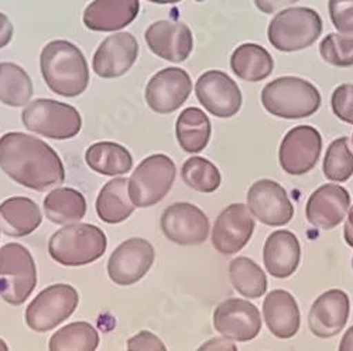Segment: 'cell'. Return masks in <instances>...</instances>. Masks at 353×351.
<instances>
[{
	"mask_svg": "<svg viewBox=\"0 0 353 351\" xmlns=\"http://www.w3.org/2000/svg\"><path fill=\"white\" fill-rule=\"evenodd\" d=\"M0 169L17 184L46 191L65 182L61 158L44 140L23 132L0 137Z\"/></svg>",
	"mask_w": 353,
	"mask_h": 351,
	"instance_id": "cell-1",
	"label": "cell"
},
{
	"mask_svg": "<svg viewBox=\"0 0 353 351\" xmlns=\"http://www.w3.org/2000/svg\"><path fill=\"white\" fill-rule=\"evenodd\" d=\"M41 75L52 93L74 98L90 85V67L83 53L74 43L54 40L40 54Z\"/></svg>",
	"mask_w": 353,
	"mask_h": 351,
	"instance_id": "cell-2",
	"label": "cell"
},
{
	"mask_svg": "<svg viewBox=\"0 0 353 351\" xmlns=\"http://www.w3.org/2000/svg\"><path fill=\"white\" fill-rule=\"evenodd\" d=\"M108 248L105 232L92 224L75 222L54 232L48 241L50 256L64 267H83L98 260Z\"/></svg>",
	"mask_w": 353,
	"mask_h": 351,
	"instance_id": "cell-3",
	"label": "cell"
},
{
	"mask_svg": "<svg viewBox=\"0 0 353 351\" xmlns=\"http://www.w3.org/2000/svg\"><path fill=\"white\" fill-rule=\"evenodd\" d=\"M261 104L269 113L283 120H301L314 115L322 98L318 88L299 77H281L261 91Z\"/></svg>",
	"mask_w": 353,
	"mask_h": 351,
	"instance_id": "cell-4",
	"label": "cell"
},
{
	"mask_svg": "<svg viewBox=\"0 0 353 351\" xmlns=\"http://www.w3.org/2000/svg\"><path fill=\"white\" fill-rule=\"evenodd\" d=\"M37 286L33 255L17 243L0 248V298L12 306L23 305Z\"/></svg>",
	"mask_w": 353,
	"mask_h": 351,
	"instance_id": "cell-5",
	"label": "cell"
},
{
	"mask_svg": "<svg viewBox=\"0 0 353 351\" xmlns=\"http://www.w3.org/2000/svg\"><path fill=\"white\" fill-rule=\"evenodd\" d=\"M322 33V19L310 8H291L279 12L269 24L270 44L284 53L311 47Z\"/></svg>",
	"mask_w": 353,
	"mask_h": 351,
	"instance_id": "cell-6",
	"label": "cell"
},
{
	"mask_svg": "<svg viewBox=\"0 0 353 351\" xmlns=\"http://www.w3.org/2000/svg\"><path fill=\"white\" fill-rule=\"evenodd\" d=\"M21 121L30 132L54 140L72 139L82 129V118L77 108L47 98L28 102Z\"/></svg>",
	"mask_w": 353,
	"mask_h": 351,
	"instance_id": "cell-7",
	"label": "cell"
},
{
	"mask_svg": "<svg viewBox=\"0 0 353 351\" xmlns=\"http://www.w3.org/2000/svg\"><path fill=\"white\" fill-rule=\"evenodd\" d=\"M176 167L163 153L152 155L141 160L129 179V197L137 209L153 207L171 190Z\"/></svg>",
	"mask_w": 353,
	"mask_h": 351,
	"instance_id": "cell-8",
	"label": "cell"
},
{
	"mask_svg": "<svg viewBox=\"0 0 353 351\" xmlns=\"http://www.w3.org/2000/svg\"><path fill=\"white\" fill-rule=\"evenodd\" d=\"M79 295L75 287L57 283L43 289L26 309V323L37 333L60 326L78 307Z\"/></svg>",
	"mask_w": 353,
	"mask_h": 351,
	"instance_id": "cell-9",
	"label": "cell"
},
{
	"mask_svg": "<svg viewBox=\"0 0 353 351\" xmlns=\"http://www.w3.org/2000/svg\"><path fill=\"white\" fill-rule=\"evenodd\" d=\"M322 136L308 125L292 128L283 137L279 160L281 169L291 176H303L311 171L321 156Z\"/></svg>",
	"mask_w": 353,
	"mask_h": 351,
	"instance_id": "cell-10",
	"label": "cell"
},
{
	"mask_svg": "<svg viewBox=\"0 0 353 351\" xmlns=\"http://www.w3.org/2000/svg\"><path fill=\"white\" fill-rule=\"evenodd\" d=\"M195 94L202 106L216 118H232L242 108L241 88L219 70L203 73L195 84Z\"/></svg>",
	"mask_w": 353,
	"mask_h": 351,
	"instance_id": "cell-11",
	"label": "cell"
},
{
	"mask_svg": "<svg viewBox=\"0 0 353 351\" xmlns=\"http://www.w3.org/2000/svg\"><path fill=\"white\" fill-rule=\"evenodd\" d=\"M153 245L143 238H130L117 247L108 260V275L119 286L139 282L153 267Z\"/></svg>",
	"mask_w": 353,
	"mask_h": 351,
	"instance_id": "cell-12",
	"label": "cell"
},
{
	"mask_svg": "<svg viewBox=\"0 0 353 351\" xmlns=\"http://www.w3.org/2000/svg\"><path fill=\"white\" fill-rule=\"evenodd\" d=\"M164 236L179 245H198L210 234V220L201 209L191 202H174L161 216Z\"/></svg>",
	"mask_w": 353,
	"mask_h": 351,
	"instance_id": "cell-13",
	"label": "cell"
},
{
	"mask_svg": "<svg viewBox=\"0 0 353 351\" xmlns=\"http://www.w3.org/2000/svg\"><path fill=\"white\" fill-rule=\"evenodd\" d=\"M192 81L185 70L164 68L154 74L145 86V102L160 115L175 112L190 98Z\"/></svg>",
	"mask_w": 353,
	"mask_h": 351,
	"instance_id": "cell-14",
	"label": "cell"
},
{
	"mask_svg": "<svg viewBox=\"0 0 353 351\" xmlns=\"http://www.w3.org/2000/svg\"><path fill=\"white\" fill-rule=\"evenodd\" d=\"M248 209L260 222L270 227H283L294 217V206L287 191L269 179L252 184L248 191Z\"/></svg>",
	"mask_w": 353,
	"mask_h": 351,
	"instance_id": "cell-15",
	"label": "cell"
},
{
	"mask_svg": "<svg viewBox=\"0 0 353 351\" xmlns=\"http://www.w3.org/2000/svg\"><path fill=\"white\" fill-rule=\"evenodd\" d=\"M214 326L228 340L250 341L261 330L260 312L248 301L228 299L215 309Z\"/></svg>",
	"mask_w": 353,
	"mask_h": 351,
	"instance_id": "cell-16",
	"label": "cell"
},
{
	"mask_svg": "<svg viewBox=\"0 0 353 351\" xmlns=\"http://www.w3.org/2000/svg\"><path fill=\"white\" fill-rule=\"evenodd\" d=\"M254 231V220L245 204H230L215 221L212 245L223 255L242 251L250 241Z\"/></svg>",
	"mask_w": 353,
	"mask_h": 351,
	"instance_id": "cell-17",
	"label": "cell"
},
{
	"mask_svg": "<svg viewBox=\"0 0 353 351\" xmlns=\"http://www.w3.org/2000/svg\"><path fill=\"white\" fill-rule=\"evenodd\" d=\"M144 39L147 47L170 63L185 61L194 48V37L190 27L181 21H156L147 28Z\"/></svg>",
	"mask_w": 353,
	"mask_h": 351,
	"instance_id": "cell-18",
	"label": "cell"
},
{
	"mask_svg": "<svg viewBox=\"0 0 353 351\" xmlns=\"http://www.w3.org/2000/svg\"><path fill=\"white\" fill-rule=\"evenodd\" d=\"M139 57V43L128 32L116 33L105 39L94 54L92 68L95 74L105 79L125 75Z\"/></svg>",
	"mask_w": 353,
	"mask_h": 351,
	"instance_id": "cell-19",
	"label": "cell"
},
{
	"mask_svg": "<svg viewBox=\"0 0 353 351\" xmlns=\"http://www.w3.org/2000/svg\"><path fill=\"white\" fill-rule=\"evenodd\" d=\"M349 313V296L343 290L331 289L314 302L308 316L310 330L319 339L334 337L346 326Z\"/></svg>",
	"mask_w": 353,
	"mask_h": 351,
	"instance_id": "cell-20",
	"label": "cell"
},
{
	"mask_svg": "<svg viewBox=\"0 0 353 351\" xmlns=\"http://www.w3.org/2000/svg\"><path fill=\"white\" fill-rule=\"evenodd\" d=\"M350 207V194L339 184H323L308 198L305 216L310 224L322 229L338 227Z\"/></svg>",
	"mask_w": 353,
	"mask_h": 351,
	"instance_id": "cell-21",
	"label": "cell"
},
{
	"mask_svg": "<svg viewBox=\"0 0 353 351\" xmlns=\"http://www.w3.org/2000/svg\"><path fill=\"white\" fill-rule=\"evenodd\" d=\"M139 10V0H94L85 9L82 21L88 30L112 33L132 24Z\"/></svg>",
	"mask_w": 353,
	"mask_h": 351,
	"instance_id": "cell-22",
	"label": "cell"
},
{
	"mask_svg": "<svg viewBox=\"0 0 353 351\" xmlns=\"http://www.w3.org/2000/svg\"><path fill=\"white\" fill-rule=\"evenodd\" d=\"M301 258L299 238L292 232L279 229L272 232L263 249V260L268 272L279 279L291 276L297 271Z\"/></svg>",
	"mask_w": 353,
	"mask_h": 351,
	"instance_id": "cell-23",
	"label": "cell"
},
{
	"mask_svg": "<svg viewBox=\"0 0 353 351\" xmlns=\"http://www.w3.org/2000/svg\"><path fill=\"white\" fill-rule=\"evenodd\" d=\"M263 316L269 330L279 339H291L300 329L297 301L287 290H273L264 299Z\"/></svg>",
	"mask_w": 353,
	"mask_h": 351,
	"instance_id": "cell-24",
	"label": "cell"
},
{
	"mask_svg": "<svg viewBox=\"0 0 353 351\" xmlns=\"http://www.w3.org/2000/svg\"><path fill=\"white\" fill-rule=\"evenodd\" d=\"M43 221L37 204L27 197H10L0 204V229L8 237L21 238L33 234Z\"/></svg>",
	"mask_w": 353,
	"mask_h": 351,
	"instance_id": "cell-25",
	"label": "cell"
},
{
	"mask_svg": "<svg viewBox=\"0 0 353 351\" xmlns=\"http://www.w3.org/2000/svg\"><path fill=\"white\" fill-rule=\"evenodd\" d=\"M129 179L116 178L108 182L98 194L97 213L106 224H119L126 221L134 211L129 197Z\"/></svg>",
	"mask_w": 353,
	"mask_h": 351,
	"instance_id": "cell-26",
	"label": "cell"
},
{
	"mask_svg": "<svg viewBox=\"0 0 353 351\" xmlns=\"http://www.w3.org/2000/svg\"><path fill=\"white\" fill-rule=\"evenodd\" d=\"M230 68L234 75L243 81L259 82L273 73L274 61L264 47L254 43H245L233 51Z\"/></svg>",
	"mask_w": 353,
	"mask_h": 351,
	"instance_id": "cell-27",
	"label": "cell"
},
{
	"mask_svg": "<svg viewBox=\"0 0 353 351\" xmlns=\"http://www.w3.org/2000/svg\"><path fill=\"white\" fill-rule=\"evenodd\" d=\"M175 133L184 152L199 153L210 143L212 133L211 121L199 108H187L176 120Z\"/></svg>",
	"mask_w": 353,
	"mask_h": 351,
	"instance_id": "cell-28",
	"label": "cell"
},
{
	"mask_svg": "<svg viewBox=\"0 0 353 351\" xmlns=\"http://www.w3.org/2000/svg\"><path fill=\"white\" fill-rule=\"evenodd\" d=\"M88 167L102 176L126 174L133 167V158L125 146L114 142H97L85 153Z\"/></svg>",
	"mask_w": 353,
	"mask_h": 351,
	"instance_id": "cell-29",
	"label": "cell"
},
{
	"mask_svg": "<svg viewBox=\"0 0 353 351\" xmlns=\"http://www.w3.org/2000/svg\"><path fill=\"white\" fill-rule=\"evenodd\" d=\"M46 217L54 224H75L86 214L83 194L71 187L55 189L43 201Z\"/></svg>",
	"mask_w": 353,
	"mask_h": 351,
	"instance_id": "cell-30",
	"label": "cell"
},
{
	"mask_svg": "<svg viewBox=\"0 0 353 351\" xmlns=\"http://www.w3.org/2000/svg\"><path fill=\"white\" fill-rule=\"evenodd\" d=\"M33 82L28 74L14 63H0V102L20 108L30 102Z\"/></svg>",
	"mask_w": 353,
	"mask_h": 351,
	"instance_id": "cell-31",
	"label": "cell"
},
{
	"mask_svg": "<svg viewBox=\"0 0 353 351\" xmlns=\"http://www.w3.org/2000/svg\"><path fill=\"white\" fill-rule=\"evenodd\" d=\"M229 276L233 287L249 299H257L266 294L268 278L250 258L238 256L229 265Z\"/></svg>",
	"mask_w": 353,
	"mask_h": 351,
	"instance_id": "cell-32",
	"label": "cell"
},
{
	"mask_svg": "<svg viewBox=\"0 0 353 351\" xmlns=\"http://www.w3.org/2000/svg\"><path fill=\"white\" fill-rule=\"evenodd\" d=\"M99 333L88 321H74L57 330L48 343L50 351H95Z\"/></svg>",
	"mask_w": 353,
	"mask_h": 351,
	"instance_id": "cell-33",
	"label": "cell"
},
{
	"mask_svg": "<svg viewBox=\"0 0 353 351\" xmlns=\"http://www.w3.org/2000/svg\"><path fill=\"white\" fill-rule=\"evenodd\" d=\"M183 182L195 191L210 194L219 189L222 178L219 169L205 158H190L181 169Z\"/></svg>",
	"mask_w": 353,
	"mask_h": 351,
	"instance_id": "cell-34",
	"label": "cell"
},
{
	"mask_svg": "<svg viewBox=\"0 0 353 351\" xmlns=\"http://www.w3.org/2000/svg\"><path fill=\"white\" fill-rule=\"evenodd\" d=\"M323 174L335 183H345L353 176V152L346 136L334 140L328 146L323 159Z\"/></svg>",
	"mask_w": 353,
	"mask_h": 351,
	"instance_id": "cell-35",
	"label": "cell"
},
{
	"mask_svg": "<svg viewBox=\"0 0 353 351\" xmlns=\"http://www.w3.org/2000/svg\"><path fill=\"white\" fill-rule=\"evenodd\" d=\"M323 61L339 68L353 67V37L331 33L319 44Z\"/></svg>",
	"mask_w": 353,
	"mask_h": 351,
	"instance_id": "cell-36",
	"label": "cell"
},
{
	"mask_svg": "<svg viewBox=\"0 0 353 351\" xmlns=\"http://www.w3.org/2000/svg\"><path fill=\"white\" fill-rule=\"evenodd\" d=\"M328 10L336 30L353 36V0H330Z\"/></svg>",
	"mask_w": 353,
	"mask_h": 351,
	"instance_id": "cell-37",
	"label": "cell"
},
{
	"mask_svg": "<svg viewBox=\"0 0 353 351\" xmlns=\"http://www.w3.org/2000/svg\"><path fill=\"white\" fill-rule=\"evenodd\" d=\"M332 111L342 122L353 125V84H342L332 93Z\"/></svg>",
	"mask_w": 353,
	"mask_h": 351,
	"instance_id": "cell-38",
	"label": "cell"
},
{
	"mask_svg": "<svg viewBox=\"0 0 353 351\" xmlns=\"http://www.w3.org/2000/svg\"><path fill=\"white\" fill-rule=\"evenodd\" d=\"M128 351H167V348L159 336L143 330L128 340Z\"/></svg>",
	"mask_w": 353,
	"mask_h": 351,
	"instance_id": "cell-39",
	"label": "cell"
},
{
	"mask_svg": "<svg viewBox=\"0 0 353 351\" xmlns=\"http://www.w3.org/2000/svg\"><path fill=\"white\" fill-rule=\"evenodd\" d=\"M297 2L299 0H254V5L261 13L273 15Z\"/></svg>",
	"mask_w": 353,
	"mask_h": 351,
	"instance_id": "cell-40",
	"label": "cell"
},
{
	"mask_svg": "<svg viewBox=\"0 0 353 351\" xmlns=\"http://www.w3.org/2000/svg\"><path fill=\"white\" fill-rule=\"evenodd\" d=\"M196 351H238V347L225 337H215L203 343Z\"/></svg>",
	"mask_w": 353,
	"mask_h": 351,
	"instance_id": "cell-41",
	"label": "cell"
},
{
	"mask_svg": "<svg viewBox=\"0 0 353 351\" xmlns=\"http://www.w3.org/2000/svg\"><path fill=\"white\" fill-rule=\"evenodd\" d=\"M14 33V27L5 13H0V48L10 44Z\"/></svg>",
	"mask_w": 353,
	"mask_h": 351,
	"instance_id": "cell-42",
	"label": "cell"
},
{
	"mask_svg": "<svg viewBox=\"0 0 353 351\" xmlns=\"http://www.w3.org/2000/svg\"><path fill=\"white\" fill-rule=\"evenodd\" d=\"M343 236H345L346 244L353 248V206L349 207V210H347V220L345 224Z\"/></svg>",
	"mask_w": 353,
	"mask_h": 351,
	"instance_id": "cell-43",
	"label": "cell"
},
{
	"mask_svg": "<svg viewBox=\"0 0 353 351\" xmlns=\"http://www.w3.org/2000/svg\"><path fill=\"white\" fill-rule=\"evenodd\" d=\"M339 351H353V326L342 337Z\"/></svg>",
	"mask_w": 353,
	"mask_h": 351,
	"instance_id": "cell-44",
	"label": "cell"
},
{
	"mask_svg": "<svg viewBox=\"0 0 353 351\" xmlns=\"http://www.w3.org/2000/svg\"><path fill=\"white\" fill-rule=\"evenodd\" d=\"M147 2H152L156 5H175V3H180L181 0H147Z\"/></svg>",
	"mask_w": 353,
	"mask_h": 351,
	"instance_id": "cell-45",
	"label": "cell"
},
{
	"mask_svg": "<svg viewBox=\"0 0 353 351\" xmlns=\"http://www.w3.org/2000/svg\"><path fill=\"white\" fill-rule=\"evenodd\" d=\"M0 351H9V347L3 339H0Z\"/></svg>",
	"mask_w": 353,
	"mask_h": 351,
	"instance_id": "cell-46",
	"label": "cell"
},
{
	"mask_svg": "<svg viewBox=\"0 0 353 351\" xmlns=\"http://www.w3.org/2000/svg\"><path fill=\"white\" fill-rule=\"evenodd\" d=\"M195 2H199V3H201V2H205V0H195Z\"/></svg>",
	"mask_w": 353,
	"mask_h": 351,
	"instance_id": "cell-47",
	"label": "cell"
},
{
	"mask_svg": "<svg viewBox=\"0 0 353 351\" xmlns=\"http://www.w3.org/2000/svg\"><path fill=\"white\" fill-rule=\"evenodd\" d=\"M352 268H353V259H352Z\"/></svg>",
	"mask_w": 353,
	"mask_h": 351,
	"instance_id": "cell-48",
	"label": "cell"
},
{
	"mask_svg": "<svg viewBox=\"0 0 353 351\" xmlns=\"http://www.w3.org/2000/svg\"><path fill=\"white\" fill-rule=\"evenodd\" d=\"M352 143H353V135H352Z\"/></svg>",
	"mask_w": 353,
	"mask_h": 351,
	"instance_id": "cell-49",
	"label": "cell"
}]
</instances>
